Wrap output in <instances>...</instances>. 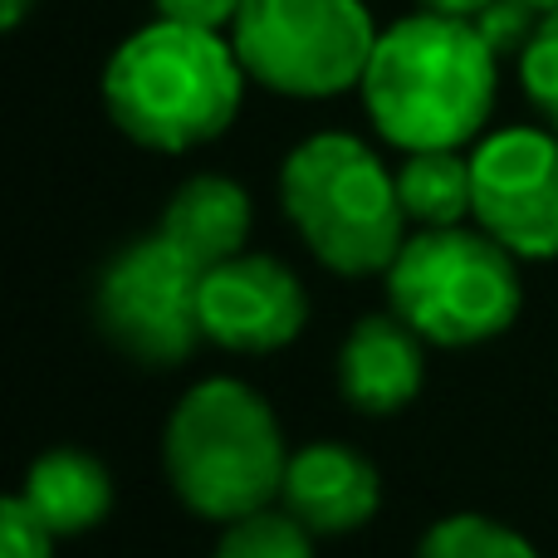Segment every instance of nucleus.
<instances>
[{
  "label": "nucleus",
  "instance_id": "f257e3e1",
  "mask_svg": "<svg viewBox=\"0 0 558 558\" xmlns=\"http://www.w3.org/2000/svg\"><path fill=\"white\" fill-rule=\"evenodd\" d=\"M357 88L373 128L402 153L465 147L490 123L500 54L471 20L416 10L377 35Z\"/></svg>",
  "mask_w": 558,
  "mask_h": 558
},
{
  "label": "nucleus",
  "instance_id": "f03ea898",
  "mask_svg": "<svg viewBox=\"0 0 558 558\" xmlns=\"http://www.w3.org/2000/svg\"><path fill=\"white\" fill-rule=\"evenodd\" d=\"M245 64L221 29L153 20L108 54L104 108L147 153H192L221 137L245 104Z\"/></svg>",
  "mask_w": 558,
  "mask_h": 558
},
{
  "label": "nucleus",
  "instance_id": "7ed1b4c3",
  "mask_svg": "<svg viewBox=\"0 0 558 558\" xmlns=\"http://www.w3.org/2000/svg\"><path fill=\"white\" fill-rule=\"evenodd\" d=\"M177 500L202 520H241L284 490L289 451L270 402L235 377H211L182 392L162 436Z\"/></svg>",
  "mask_w": 558,
  "mask_h": 558
},
{
  "label": "nucleus",
  "instance_id": "20e7f679",
  "mask_svg": "<svg viewBox=\"0 0 558 558\" xmlns=\"http://www.w3.org/2000/svg\"><path fill=\"white\" fill-rule=\"evenodd\" d=\"M279 202L299 241L333 275H387L407 241L397 177L353 133L304 137L279 167Z\"/></svg>",
  "mask_w": 558,
  "mask_h": 558
},
{
  "label": "nucleus",
  "instance_id": "39448f33",
  "mask_svg": "<svg viewBox=\"0 0 558 558\" xmlns=\"http://www.w3.org/2000/svg\"><path fill=\"white\" fill-rule=\"evenodd\" d=\"M514 260L520 255L505 251L490 231L422 226L387 265L392 314L436 348L490 343L520 318L524 294Z\"/></svg>",
  "mask_w": 558,
  "mask_h": 558
},
{
  "label": "nucleus",
  "instance_id": "423d86ee",
  "mask_svg": "<svg viewBox=\"0 0 558 558\" xmlns=\"http://www.w3.org/2000/svg\"><path fill=\"white\" fill-rule=\"evenodd\" d=\"M383 29L363 0H245L231 45L255 84L284 98H333L363 84Z\"/></svg>",
  "mask_w": 558,
  "mask_h": 558
},
{
  "label": "nucleus",
  "instance_id": "0eeeda50",
  "mask_svg": "<svg viewBox=\"0 0 558 558\" xmlns=\"http://www.w3.org/2000/svg\"><path fill=\"white\" fill-rule=\"evenodd\" d=\"M202 265L162 231L137 235L108 255L94 289L104 338L137 363H182L202 333Z\"/></svg>",
  "mask_w": 558,
  "mask_h": 558
},
{
  "label": "nucleus",
  "instance_id": "6e6552de",
  "mask_svg": "<svg viewBox=\"0 0 558 558\" xmlns=\"http://www.w3.org/2000/svg\"><path fill=\"white\" fill-rule=\"evenodd\" d=\"M475 221L520 260H558V133L500 128L471 153Z\"/></svg>",
  "mask_w": 558,
  "mask_h": 558
},
{
  "label": "nucleus",
  "instance_id": "1a4fd4ad",
  "mask_svg": "<svg viewBox=\"0 0 558 558\" xmlns=\"http://www.w3.org/2000/svg\"><path fill=\"white\" fill-rule=\"evenodd\" d=\"M308 318L304 284L275 255H231L202 275V333L231 353H275Z\"/></svg>",
  "mask_w": 558,
  "mask_h": 558
},
{
  "label": "nucleus",
  "instance_id": "9d476101",
  "mask_svg": "<svg viewBox=\"0 0 558 558\" xmlns=\"http://www.w3.org/2000/svg\"><path fill=\"white\" fill-rule=\"evenodd\" d=\"M279 495H284V510L308 534H353L383 505L377 471L343 441H314L289 456Z\"/></svg>",
  "mask_w": 558,
  "mask_h": 558
},
{
  "label": "nucleus",
  "instance_id": "9b49d317",
  "mask_svg": "<svg viewBox=\"0 0 558 558\" xmlns=\"http://www.w3.org/2000/svg\"><path fill=\"white\" fill-rule=\"evenodd\" d=\"M422 333L397 314H367L338 348V392L367 416H392L422 392Z\"/></svg>",
  "mask_w": 558,
  "mask_h": 558
},
{
  "label": "nucleus",
  "instance_id": "f8f14e48",
  "mask_svg": "<svg viewBox=\"0 0 558 558\" xmlns=\"http://www.w3.org/2000/svg\"><path fill=\"white\" fill-rule=\"evenodd\" d=\"M157 231L182 255H192L202 270H211V265L245 251V235H251V196H245L241 182H231V177H221V172L186 177L172 192V202H167Z\"/></svg>",
  "mask_w": 558,
  "mask_h": 558
},
{
  "label": "nucleus",
  "instance_id": "ddd939ff",
  "mask_svg": "<svg viewBox=\"0 0 558 558\" xmlns=\"http://www.w3.org/2000/svg\"><path fill=\"white\" fill-rule=\"evenodd\" d=\"M25 505L49 524L54 539H74L108 520L113 510V481H108L104 461H94L78 446H54L25 471L20 485Z\"/></svg>",
  "mask_w": 558,
  "mask_h": 558
},
{
  "label": "nucleus",
  "instance_id": "4468645a",
  "mask_svg": "<svg viewBox=\"0 0 558 558\" xmlns=\"http://www.w3.org/2000/svg\"><path fill=\"white\" fill-rule=\"evenodd\" d=\"M407 221L416 226H461L475 211V167L461 157V147H432V153H407L397 172Z\"/></svg>",
  "mask_w": 558,
  "mask_h": 558
},
{
  "label": "nucleus",
  "instance_id": "2eb2a0df",
  "mask_svg": "<svg viewBox=\"0 0 558 558\" xmlns=\"http://www.w3.org/2000/svg\"><path fill=\"white\" fill-rule=\"evenodd\" d=\"M416 558H539L524 534L485 514H446L416 544Z\"/></svg>",
  "mask_w": 558,
  "mask_h": 558
},
{
  "label": "nucleus",
  "instance_id": "dca6fc26",
  "mask_svg": "<svg viewBox=\"0 0 558 558\" xmlns=\"http://www.w3.org/2000/svg\"><path fill=\"white\" fill-rule=\"evenodd\" d=\"M216 558H314V534L289 510H255L226 524Z\"/></svg>",
  "mask_w": 558,
  "mask_h": 558
},
{
  "label": "nucleus",
  "instance_id": "f3484780",
  "mask_svg": "<svg viewBox=\"0 0 558 558\" xmlns=\"http://www.w3.org/2000/svg\"><path fill=\"white\" fill-rule=\"evenodd\" d=\"M520 84H524V98L534 104V113L558 133V10H544L534 39L524 45Z\"/></svg>",
  "mask_w": 558,
  "mask_h": 558
},
{
  "label": "nucleus",
  "instance_id": "a211bd4d",
  "mask_svg": "<svg viewBox=\"0 0 558 558\" xmlns=\"http://www.w3.org/2000/svg\"><path fill=\"white\" fill-rule=\"evenodd\" d=\"M539 20H544V10H534L530 0H490L471 25L481 29L485 45H490L500 59H510V54L520 59L524 45L534 39V29H539Z\"/></svg>",
  "mask_w": 558,
  "mask_h": 558
},
{
  "label": "nucleus",
  "instance_id": "6ab92c4d",
  "mask_svg": "<svg viewBox=\"0 0 558 558\" xmlns=\"http://www.w3.org/2000/svg\"><path fill=\"white\" fill-rule=\"evenodd\" d=\"M0 558H54V534L25 505V495L0 505Z\"/></svg>",
  "mask_w": 558,
  "mask_h": 558
},
{
  "label": "nucleus",
  "instance_id": "aec40b11",
  "mask_svg": "<svg viewBox=\"0 0 558 558\" xmlns=\"http://www.w3.org/2000/svg\"><path fill=\"white\" fill-rule=\"evenodd\" d=\"M157 15L182 20V25H206V29H226L235 25L245 0H153Z\"/></svg>",
  "mask_w": 558,
  "mask_h": 558
},
{
  "label": "nucleus",
  "instance_id": "412c9836",
  "mask_svg": "<svg viewBox=\"0 0 558 558\" xmlns=\"http://www.w3.org/2000/svg\"><path fill=\"white\" fill-rule=\"evenodd\" d=\"M422 10H436V15H456V20H475L490 0H416Z\"/></svg>",
  "mask_w": 558,
  "mask_h": 558
},
{
  "label": "nucleus",
  "instance_id": "4be33fe9",
  "mask_svg": "<svg viewBox=\"0 0 558 558\" xmlns=\"http://www.w3.org/2000/svg\"><path fill=\"white\" fill-rule=\"evenodd\" d=\"M29 5H35V0H0V15H5V29H15L20 20L29 15Z\"/></svg>",
  "mask_w": 558,
  "mask_h": 558
},
{
  "label": "nucleus",
  "instance_id": "5701e85b",
  "mask_svg": "<svg viewBox=\"0 0 558 558\" xmlns=\"http://www.w3.org/2000/svg\"><path fill=\"white\" fill-rule=\"evenodd\" d=\"M534 10H558V0H530Z\"/></svg>",
  "mask_w": 558,
  "mask_h": 558
}]
</instances>
